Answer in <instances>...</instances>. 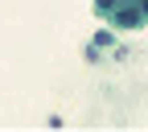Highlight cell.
I'll return each instance as SVG.
<instances>
[{
  "label": "cell",
  "instance_id": "7a4b0ae2",
  "mask_svg": "<svg viewBox=\"0 0 148 132\" xmlns=\"http://www.w3.org/2000/svg\"><path fill=\"white\" fill-rule=\"evenodd\" d=\"M115 4H119V0H95V8H99V12H103V17H107V12H111V8H115Z\"/></svg>",
  "mask_w": 148,
  "mask_h": 132
},
{
  "label": "cell",
  "instance_id": "3957f363",
  "mask_svg": "<svg viewBox=\"0 0 148 132\" xmlns=\"http://www.w3.org/2000/svg\"><path fill=\"white\" fill-rule=\"evenodd\" d=\"M136 4H140V12H144V21H148V0H136Z\"/></svg>",
  "mask_w": 148,
  "mask_h": 132
},
{
  "label": "cell",
  "instance_id": "6da1fadb",
  "mask_svg": "<svg viewBox=\"0 0 148 132\" xmlns=\"http://www.w3.org/2000/svg\"><path fill=\"white\" fill-rule=\"evenodd\" d=\"M107 17H111V25H115V29H140V25H144V12H140V4H136V0H127V4H115Z\"/></svg>",
  "mask_w": 148,
  "mask_h": 132
}]
</instances>
